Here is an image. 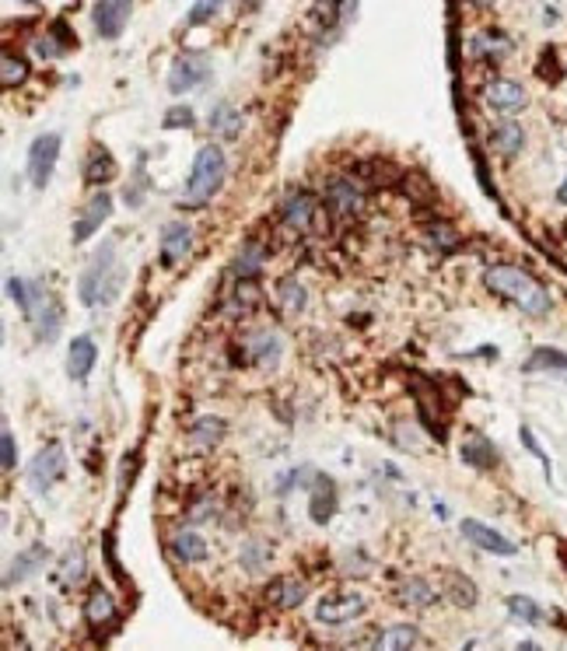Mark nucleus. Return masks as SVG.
<instances>
[{"instance_id":"f257e3e1","label":"nucleus","mask_w":567,"mask_h":651,"mask_svg":"<svg viewBox=\"0 0 567 651\" xmlns=\"http://www.w3.org/2000/svg\"><path fill=\"white\" fill-rule=\"evenodd\" d=\"M120 288H123V267L116 263V242L105 238L98 245V252L91 256L88 270L81 274L77 294H81V305L95 308V305H113Z\"/></svg>"},{"instance_id":"f03ea898","label":"nucleus","mask_w":567,"mask_h":651,"mask_svg":"<svg viewBox=\"0 0 567 651\" xmlns=\"http://www.w3.org/2000/svg\"><path fill=\"white\" fill-rule=\"evenodd\" d=\"M484 284H487V291L508 298L511 305H518L525 315H547L550 312V294H547V288L540 281H532L518 267H491L484 274Z\"/></svg>"},{"instance_id":"7ed1b4c3","label":"nucleus","mask_w":567,"mask_h":651,"mask_svg":"<svg viewBox=\"0 0 567 651\" xmlns=\"http://www.w3.org/2000/svg\"><path fill=\"white\" fill-rule=\"evenodd\" d=\"M228 175V158L217 144H204L193 158V168H190V179H186V190L179 197V207H204L214 193L221 190Z\"/></svg>"},{"instance_id":"20e7f679","label":"nucleus","mask_w":567,"mask_h":651,"mask_svg":"<svg viewBox=\"0 0 567 651\" xmlns=\"http://www.w3.org/2000/svg\"><path fill=\"white\" fill-rule=\"evenodd\" d=\"M322 204L326 211L340 221H354L364 214V182L361 179H333L322 190Z\"/></svg>"},{"instance_id":"39448f33","label":"nucleus","mask_w":567,"mask_h":651,"mask_svg":"<svg viewBox=\"0 0 567 651\" xmlns=\"http://www.w3.org/2000/svg\"><path fill=\"white\" fill-rule=\"evenodd\" d=\"M64 473H67V452H64L60 441H50L46 448L35 452V459H32V466H28L25 477H28V487H32V491L46 494Z\"/></svg>"},{"instance_id":"423d86ee","label":"nucleus","mask_w":567,"mask_h":651,"mask_svg":"<svg viewBox=\"0 0 567 651\" xmlns=\"http://www.w3.org/2000/svg\"><path fill=\"white\" fill-rule=\"evenodd\" d=\"M315 620L319 624H326V627H344V624H351L357 616H364L368 613V602L357 595V592H330V595H322L319 602H315Z\"/></svg>"},{"instance_id":"0eeeda50","label":"nucleus","mask_w":567,"mask_h":651,"mask_svg":"<svg viewBox=\"0 0 567 651\" xmlns=\"http://www.w3.org/2000/svg\"><path fill=\"white\" fill-rule=\"evenodd\" d=\"M60 134H43L35 137L32 147H28V179L32 186L46 190L50 179H53V168H57V158H60Z\"/></svg>"},{"instance_id":"6e6552de","label":"nucleus","mask_w":567,"mask_h":651,"mask_svg":"<svg viewBox=\"0 0 567 651\" xmlns=\"http://www.w3.org/2000/svg\"><path fill=\"white\" fill-rule=\"evenodd\" d=\"M207 81H211V60L200 57V53H183L168 71V91L172 95H190Z\"/></svg>"},{"instance_id":"1a4fd4ad","label":"nucleus","mask_w":567,"mask_h":651,"mask_svg":"<svg viewBox=\"0 0 567 651\" xmlns=\"http://www.w3.org/2000/svg\"><path fill=\"white\" fill-rule=\"evenodd\" d=\"M130 11H134V0H98L91 7V25L102 39H120L130 21Z\"/></svg>"},{"instance_id":"9d476101","label":"nucleus","mask_w":567,"mask_h":651,"mask_svg":"<svg viewBox=\"0 0 567 651\" xmlns=\"http://www.w3.org/2000/svg\"><path fill=\"white\" fill-rule=\"evenodd\" d=\"M459 532H462L473 546H480L484 554H494V557H515V554H518V546H515L508 536H501L497 529H491L487 522L466 518V522H459Z\"/></svg>"},{"instance_id":"9b49d317","label":"nucleus","mask_w":567,"mask_h":651,"mask_svg":"<svg viewBox=\"0 0 567 651\" xmlns=\"http://www.w3.org/2000/svg\"><path fill=\"white\" fill-rule=\"evenodd\" d=\"M319 214H322V207H319V204H315V197H312V193H305V190L291 193L281 207V221L287 224V228L301 231V235L315 228V217Z\"/></svg>"},{"instance_id":"f8f14e48","label":"nucleus","mask_w":567,"mask_h":651,"mask_svg":"<svg viewBox=\"0 0 567 651\" xmlns=\"http://www.w3.org/2000/svg\"><path fill=\"white\" fill-rule=\"evenodd\" d=\"M484 105H487L491 112L511 116V112H518V109L525 105V88L515 84V81L497 77V81H491V84L484 88Z\"/></svg>"},{"instance_id":"ddd939ff","label":"nucleus","mask_w":567,"mask_h":651,"mask_svg":"<svg viewBox=\"0 0 567 651\" xmlns=\"http://www.w3.org/2000/svg\"><path fill=\"white\" fill-rule=\"evenodd\" d=\"M109 214H113V197H109V193H95V197L88 200V207L81 211V217L74 221L71 238L74 242H88V238L109 221Z\"/></svg>"},{"instance_id":"4468645a","label":"nucleus","mask_w":567,"mask_h":651,"mask_svg":"<svg viewBox=\"0 0 567 651\" xmlns=\"http://www.w3.org/2000/svg\"><path fill=\"white\" fill-rule=\"evenodd\" d=\"M190 249H193L190 224H183V221L165 224V231H161V267H175L179 260L190 256Z\"/></svg>"},{"instance_id":"2eb2a0df","label":"nucleus","mask_w":567,"mask_h":651,"mask_svg":"<svg viewBox=\"0 0 567 651\" xmlns=\"http://www.w3.org/2000/svg\"><path fill=\"white\" fill-rule=\"evenodd\" d=\"M333 511H337V484L330 480V477H315L312 480V498H308V515H312V522H319V525H326L330 518H333Z\"/></svg>"},{"instance_id":"dca6fc26","label":"nucleus","mask_w":567,"mask_h":651,"mask_svg":"<svg viewBox=\"0 0 567 651\" xmlns=\"http://www.w3.org/2000/svg\"><path fill=\"white\" fill-rule=\"evenodd\" d=\"M98 361V347L91 337H74L71 351H67V375L71 382H84L91 375V368Z\"/></svg>"},{"instance_id":"f3484780","label":"nucleus","mask_w":567,"mask_h":651,"mask_svg":"<svg viewBox=\"0 0 567 651\" xmlns=\"http://www.w3.org/2000/svg\"><path fill=\"white\" fill-rule=\"evenodd\" d=\"M84 616H88V624H91L95 631L116 624V602H113V595H109L102 585H91L88 602H84Z\"/></svg>"},{"instance_id":"a211bd4d","label":"nucleus","mask_w":567,"mask_h":651,"mask_svg":"<svg viewBox=\"0 0 567 651\" xmlns=\"http://www.w3.org/2000/svg\"><path fill=\"white\" fill-rule=\"evenodd\" d=\"M43 564H46V546H43V543H32L28 550H21V554L11 561L7 575H4V588H14L18 581H25L28 575H35Z\"/></svg>"},{"instance_id":"6ab92c4d","label":"nucleus","mask_w":567,"mask_h":651,"mask_svg":"<svg viewBox=\"0 0 567 651\" xmlns=\"http://www.w3.org/2000/svg\"><path fill=\"white\" fill-rule=\"evenodd\" d=\"M60 326H64V308L46 294V301L39 305V315H35V340L53 344L60 337Z\"/></svg>"},{"instance_id":"aec40b11","label":"nucleus","mask_w":567,"mask_h":651,"mask_svg":"<svg viewBox=\"0 0 567 651\" xmlns=\"http://www.w3.org/2000/svg\"><path fill=\"white\" fill-rule=\"evenodd\" d=\"M172 554H175L183 564H200V561H207L211 546H207V539H204L200 532L183 529V532H175V539H172Z\"/></svg>"},{"instance_id":"412c9836","label":"nucleus","mask_w":567,"mask_h":651,"mask_svg":"<svg viewBox=\"0 0 567 651\" xmlns=\"http://www.w3.org/2000/svg\"><path fill=\"white\" fill-rule=\"evenodd\" d=\"M396 599H400L403 606L427 609V606L438 599V592H434V585H431L427 578H403L400 581V588H396Z\"/></svg>"},{"instance_id":"4be33fe9","label":"nucleus","mask_w":567,"mask_h":651,"mask_svg":"<svg viewBox=\"0 0 567 651\" xmlns=\"http://www.w3.org/2000/svg\"><path fill=\"white\" fill-rule=\"evenodd\" d=\"M211 130L221 141H235L238 130H242V112L231 105V102H221L211 109Z\"/></svg>"},{"instance_id":"5701e85b","label":"nucleus","mask_w":567,"mask_h":651,"mask_svg":"<svg viewBox=\"0 0 567 651\" xmlns=\"http://www.w3.org/2000/svg\"><path fill=\"white\" fill-rule=\"evenodd\" d=\"M462 462H466V466H477V469H494V462H497L494 445H491L484 434H470L466 445H462Z\"/></svg>"},{"instance_id":"b1692460","label":"nucleus","mask_w":567,"mask_h":651,"mask_svg":"<svg viewBox=\"0 0 567 651\" xmlns=\"http://www.w3.org/2000/svg\"><path fill=\"white\" fill-rule=\"evenodd\" d=\"M71 46H74V39L67 35L64 21H57L46 35H39V39H35V53H39L43 60H57V57H64Z\"/></svg>"},{"instance_id":"393cba45","label":"nucleus","mask_w":567,"mask_h":651,"mask_svg":"<svg viewBox=\"0 0 567 651\" xmlns=\"http://www.w3.org/2000/svg\"><path fill=\"white\" fill-rule=\"evenodd\" d=\"M113 175H116V161L109 158L105 147H95L91 158H88V165H84V182H88V186H102V182H109Z\"/></svg>"},{"instance_id":"a878e982","label":"nucleus","mask_w":567,"mask_h":651,"mask_svg":"<svg viewBox=\"0 0 567 651\" xmlns=\"http://www.w3.org/2000/svg\"><path fill=\"white\" fill-rule=\"evenodd\" d=\"M378 645H382V648H389V651L417 648V645H421V631H417L414 624H392L389 631H382Z\"/></svg>"},{"instance_id":"bb28decb","label":"nucleus","mask_w":567,"mask_h":651,"mask_svg":"<svg viewBox=\"0 0 567 651\" xmlns=\"http://www.w3.org/2000/svg\"><path fill=\"white\" fill-rule=\"evenodd\" d=\"M491 144H494L497 154H504V158H515L522 144H525V134H522V127L518 123H497L494 134H491Z\"/></svg>"},{"instance_id":"cd10ccee","label":"nucleus","mask_w":567,"mask_h":651,"mask_svg":"<svg viewBox=\"0 0 567 651\" xmlns=\"http://www.w3.org/2000/svg\"><path fill=\"white\" fill-rule=\"evenodd\" d=\"M252 354H256V361L263 364V368H274V364L281 361V340L274 333H260L252 340Z\"/></svg>"},{"instance_id":"c85d7f7f","label":"nucleus","mask_w":567,"mask_h":651,"mask_svg":"<svg viewBox=\"0 0 567 651\" xmlns=\"http://www.w3.org/2000/svg\"><path fill=\"white\" fill-rule=\"evenodd\" d=\"M508 613L522 624H540L543 620V609L529 599V595H508Z\"/></svg>"},{"instance_id":"c756f323","label":"nucleus","mask_w":567,"mask_h":651,"mask_svg":"<svg viewBox=\"0 0 567 651\" xmlns=\"http://www.w3.org/2000/svg\"><path fill=\"white\" fill-rule=\"evenodd\" d=\"M354 175L364 182V186H378V182H389V179L396 175V168H389V165H382V161L375 158V161H361L354 168Z\"/></svg>"},{"instance_id":"7c9ffc66","label":"nucleus","mask_w":567,"mask_h":651,"mask_svg":"<svg viewBox=\"0 0 567 651\" xmlns=\"http://www.w3.org/2000/svg\"><path fill=\"white\" fill-rule=\"evenodd\" d=\"M508 50H511L508 39L497 35V32H480V35L473 39V57H504Z\"/></svg>"},{"instance_id":"2f4dec72","label":"nucleus","mask_w":567,"mask_h":651,"mask_svg":"<svg viewBox=\"0 0 567 651\" xmlns=\"http://www.w3.org/2000/svg\"><path fill=\"white\" fill-rule=\"evenodd\" d=\"M448 595L455 606H466V609L477 606V585L462 575H448Z\"/></svg>"},{"instance_id":"473e14b6","label":"nucleus","mask_w":567,"mask_h":651,"mask_svg":"<svg viewBox=\"0 0 567 651\" xmlns=\"http://www.w3.org/2000/svg\"><path fill=\"white\" fill-rule=\"evenodd\" d=\"M522 368L525 371H540V368H561V371H567V354L564 351H554V347H540Z\"/></svg>"},{"instance_id":"72a5a7b5","label":"nucleus","mask_w":567,"mask_h":651,"mask_svg":"<svg viewBox=\"0 0 567 651\" xmlns=\"http://www.w3.org/2000/svg\"><path fill=\"white\" fill-rule=\"evenodd\" d=\"M221 434H224V421H217V417H200V421H193V428H190V438H193L197 445H214Z\"/></svg>"},{"instance_id":"f704fd0d","label":"nucleus","mask_w":567,"mask_h":651,"mask_svg":"<svg viewBox=\"0 0 567 651\" xmlns=\"http://www.w3.org/2000/svg\"><path fill=\"white\" fill-rule=\"evenodd\" d=\"M25 77H28V64H25L21 57H14V53H4V64H0V81H4V88L21 84Z\"/></svg>"},{"instance_id":"c9c22d12","label":"nucleus","mask_w":567,"mask_h":651,"mask_svg":"<svg viewBox=\"0 0 567 651\" xmlns=\"http://www.w3.org/2000/svg\"><path fill=\"white\" fill-rule=\"evenodd\" d=\"M260 263H263V245H260V242H249L245 252H242L238 263H235V274H238V277H252V274H260Z\"/></svg>"},{"instance_id":"e433bc0d","label":"nucleus","mask_w":567,"mask_h":651,"mask_svg":"<svg viewBox=\"0 0 567 651\" xmlns=\"http://www.w3.org/2000/svg\"><path fill=\"white\" fill-rule=\"evenodd\" d=\"M221 7H224V0H197V4L190 7V14H186V28H197V25L211 21Z\"/></svg>"},{"instance_id":"4c0bfd02","label":"nucleus","mask_w":567,"mask_h":651,"mask_svg":"<svg viewBox=\"0 0 567 651\" xmlns=\"http://www.w3.org/2000/svg\"><path fill=\"white\" fill-rule=\"evenodd\" d=\"M305 592H308V588H305V581H294V578L277 581V602L287 606V609H291V606H298V602L305 599Z\"/></svg>"},{"instance_id":"58836bf2","label":"nucleus","mask_w":567,"mask_h":651,"mask_svg":"<svg viewBox=\"0 0 567 651\" xmlns=\"http://www.w3.org/2000/svg\"><path fill=\"white\" fill-rule=\"evenodd\" d=\"M7 294H11V301L32 319V288H28L25 281H18V277H7Z\"/></svg>"},{"instance_id":"ea45409f","label":"nucleus","mask_w":567,"mask_h":651,"mask_svg":"<svg viewBox=\"0 0 567 651\" xmlns=\"http://www.w3.org/2000/svg\"><path fill=\"white\" fill-rule=\"evenodd\" d=\"M281 301H284V308L287 312H305V288L298 284V281H284L281 284Z\"/></svg>"},{"instance_id":"a19ab883","label":"nucleus","mask_w":567,"mask_h":651,"mask_svg":"<svg viewBox=\"0 0 567 651\" xmlns=\"http://www.w3.org/2000/svg\"><path fill=\"white\" fill-rule=\"evenodd\" d=\"M193 123H197V116H193L190 105H172V109L165 112V120H161L165 130H179V127H193Z\"/></svg>"},{"instance_id":"79ce46f5","label":"nucleus","mask_w":567,"mask_h":651,"mask_svg":"<svg viewBox=\"0 0 567 651\" xmlns=\"http://www.w3.org/2000/svg\"><path fill=\"white\" fill-rule=\"evenodd\" d=\"M0 459H4V473H14L18 469V448H14V434L4 428L0 434Z\"/></svg>"},{"instance_id":"37998d69","label":"nucleus","mask_w":567,"mask_h":651,"mask_svg":"<svg viewBox=\"0 0 567 651\" xmlns=\"http://www.w3.org/2000/svg\"><path fill=\"white\" fill-rule=\"evenodd\" d=\"M81 575H84V554H81V550H74V554H67V561H64L60 578L67 581V585H74V581H81Z\"/></svg>"},{"instance_id":"c03bdc74","label":"nucleus","mask_w":567,"mask_h":651,"mask_svg":"<svg viewBox=\"0 0 567 651\" xmlns=\"http://www.w3.org/2000/svg\"><path fill=\"white\" fill-rule=\"evenodd\" d=\"M522 441H525V448H529V452H532V455H536L543 466H547V477H550V459H547V452L536 445V438H532V431H529V428H522Z\"/></svg>"},{"instance_id":"a18cd8bd","label":"nucleus","mask_w":567,"mask_h":651,"mask_svg":"<svg viewBox=\"0 0 567 651\" xmlns=\"http://www.w3.org/2000/svg\"><path fill=\"white\" fill-rule=\"evenodd\" d=\"M557 204H564V207H567V179H564V186L557 190Z\"/></svg>"},{"instance_id":"49530a36","label":"nucleus","mask_w":567,"mask_h":651,"mask_svg":"<svg viewBox=\"0 0 567 651\" xmlns=\"http://www.w3.org/2000/svg\"><path fill=\"white\" fill-rule=\"evenodd\" d=\"M473 4H494V0H473Z\"/></svg>"},{"instance_id":"de8ad7c7","label":"nucleus","mask_w":567,"mask_h":651,"mask_svg":"<svg viewBox=\"0 0 567 651\" xmlns=\"http://www.w3.org/2000/svg\"><path fill=\"white\" fill-rule=\"evenodd\" d=\"M25 4H35V0H25Z\"/></svg>"}]
</instances>
